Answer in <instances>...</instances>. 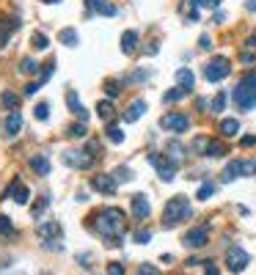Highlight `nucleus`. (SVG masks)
Returning a JSON list of instances; mask_svg holds the SVG:
<instances>
[{
    "label": "nucleus",
    "instance_id": "a211bd4d",
    "mask_svg": "<svg viewBox=\"0 0 256 275\" xmlns=\"http://www.w3.org/2000/svg\"><path fill=\"white\" fill-rule=\"evenodd\" d=\"M240 61L242 64H253L256 61V33H251V36L245 39V47H242V52H240Z\"/></svg>",
    "mask_w": 256,
    "mask_h": 275
},
{
    "label": "nucleus",
    "instance_id": "6e6552de",
    "mask_svg": "<svg viewBox=\"0 0 256 275\" xmlns=\"http://www.w3.org/2000/svg\"><path fill=\"white\" fill-rule=\"evenodd\" d=\"M91 187L97 193H102V196H116L119 182L113 179V173H94V176H91Z\"/></svg>",
    "mask_w": 256,
    "mask_h": 275
},
{
    "label": "nucleus",
    "instance_id": "9b49d317",
    "mask_svg": "<svg viewBox=\"0 0 256 275\" xmlns=\"http://www.w3.org/2000/svg\"><path fill=\"white\" fill-rule=\"evenodd\" d=\"M207 242H210V229H207V226H196V229H190L185 234L187 248H204Z\"/></svg>",
    "mask_w": 256,
    "mask_h": 275
},
{
    "label": "nucleus",
    "instance_id": "f3484780",
    "mask_svg": "<svg viewBox=\"0 0 256 275\" xmlns=\"http://www.w3.org/2000/svg\"><path fill=\"white\" fill-rule=\"evenodd\" d=\"M138 47V30H124L121 33V52L124 55H132Z\"/></svg>",
    "mask_w": 256,
    "mask_h": 275
},
{
    "label": "nucleus",
    "instance_id": "052dcab7",
    "mask_svg": "<svg viewBox=\"0 0 256 275\" xmlns=\"http://www.w3.org/2000/svg\"><path fill=\"white\" fill-rule=\"evenodd\" d=\"M207 105H210L207 99H196V107H198V110H207Z\"/></svg>",
    "mask_w": 256,
    "mask_h": 275
},
{
    "label": "nucleus",
    "instance_id": "864d4df0",
    "mask_svg": "<svg viewBox=\"0 0 256 275\" xmlns=\"http://www.w3.org/2000/svg\"><path fill=\"white\" fill-rule=\"evenodd\" d=\"M157 50H160V44H157V42H152V44H146V50H144V52H146V55H154Z\"/></svg>",
    "mask_w": 256,
    "mask_h": 275
},
{
    "label": "nucleus",
    "instance_id": "393cba45",
    "mask_svg": "<svg viewBox=\"0 0 256 275\" xmlns=\"http://www.w3.org/2000/svg\"><path fill=\"white\" fill-rule=\"evenodd\" d=\"M105 135H107V140H110V143H116V146L124 143V132H121L116 124H107V127H105Z\"/></svg>",
    "mask_w": 256,
    "mask_h": 275
},
{
    "label": "nucleus",
    "instance_id": "c03bdc74",
    "mask_svg": "<svg viewBox=\"0 0 256 275\" xmlns=\"http://www.w3.org/2000/svg\"><path fill=\"white\" fill-rule=\"evenodd\" d=\"M135 275H160V270L154 264H140L138 270H135Z\"/></svg>",
    "mask_w": 256,
    "mask_h": 275
},
{
    "label": "nucleus",
    "instance_id": "58836bf2",
    "mask_svg": "<svg viewBox=\"0 0 256 275\" xmlns=\"http://www.w3.org/2000/svg\"><path fill=\"white\" fill-rule=\"evenodd\" d=\"M47 204H50V198H47V193H44V196H39V201H36V204H33V209H31V212H33V218H39V215L44 212V206H47Z\"/></svg>",
    "mask_w": 256,
    "mask_h": 275
},
{
    "label": "nucleus",
    "instance_id": "2eb2a0df",
    "mask_svg": "<svg viewBox=\"0 0 256 275\" xmlns=\"http://www.w3.org/2000/svg\"><path fill=\"white\" fill-rule=\"evenodd\" d=\"M36 234L44 239H61L64 237V231H61V226L55 223V220H47V223H39L36 226Z\"/></svg>",
    "mask_w": 256,
    "mask_h": 275
},
{
    "label": "nucleus",
    "instance_id": "5701e85b",
    "mask_svg": "<svg viewBox=\"0 0 256 275\" xmlns=\"http://www.w3.org/2000/svg\"><path fill=\"white\" fill-rule=\"evenodd\" d=\"M193 80H196V77H193V72H190V69H179V72H177V83H179V88H185L187 94L193 91Z\"/></svg>",
    "mask_w": 256,
    "mask_h": 275
},
{
    "label": "nucleus",
    "instance_id": "f03ea898",
    "mask_svg": "<svg viewBox=\"0 0 256 275\" xmlns=\"http://www.w3.org/2000/svg\"><path fill=\"white\" fill-rule=\"evenodd\" d=\"M190 215H193L190 212V201H187L185 196H174L165 204V209H163V226H165V229H171V226H177V223H182V220H187Z\"/></svg>",
    "mask_w": 256,
    "mask_h": 275
},
{
    "label": "nucleus",
    "instance_id": "8fccbe9b",
    "mask_svg": "<svg viewBox=\"0 0 256 275\" xmlns=\"http://www.w3.org/2000/svg\"><path fill=\"white\" fill-rule=\"evenodd\" d=\"M196 3H198V9H218L220 0H196Z\"/></svg>",
    "mask_w": 256,
    "mask_h": 275
},
{
    "label": "nucleus",
    "instance_id": "09e8293b",
    "mask_svg": "<svg viewBox=\"0 0 256 275\" xmlns=\"http://www.w3.org/2000/svg\"><path fill=\"white\" fill-rule=\"evenodd\" d=\"M39 88H42V83H39V80H33V83L25 85V97H33V94H36Z\"/></svg>",
    "mask_w": 256,
    "mask_h": 275
},
{
    "label": "nucleus",
    "instance_id": "680f3d73",
    "mask_svg": "<svg viewBox=\"0 0 256 275\" xmlns=\"http://www.w3.org/2000/svg\"><path fill=\"white\" fill-rule=\"evenodd\" d=\"M44 3H61V0H44Z\"/></svg>",
    "mask_w": 256,
    "mask_h": 275
},
{
    "label": "nucleus",
    "instance_id": "20e7f679",
    "mask_svg": "<svg viewBox=\"0 0 256 275\" xmlns=\"http://www.w3.org/2000/svg\"><path fill=\"white\" fill-rule=\"evenodd\" d=\"M229 72H232V64H229V58L218 55L212 58V61L204 64V80L207 83H220L223 77H229Z\"/></svg>",
    "mask_w": 256,
    "mask_h": 275
},
{
    "label": "nucleus",
    "instance_id": "423d86ee",
    "mask_svg": "<svg viewBox=\"0 0 256 275\" xmlns=\"http://www.w3.org/2000/svg\"><path fill=\"white\" fill-rule=\"evenodd\" d=\"M248 261H251V256H248V251H242L240 245H232L226 251V267H229V272H242L248 267Z\"/></svg>",
    "mask_w": 256,
    "mask_h": 275
},
{
    "label": "nucleus",
    "instance_id": "13d9d810",
    "mask_svg": "<svg viewBox=\"0 0 256 275\" xmlns=\"http://www.w3.org/2000/svg\"><path fill=\"white\" fill-rule=\"evenodd\" d=\"M245 9L251 11V14H256V0H245Z\"/></svg>",
    "mask_w": 256,
    "mask_h": 275
},
{
    "label": "nucleus",
    "instance_id": "f704fd0d",
    "mask_svg": "<svg viewBox=\"0 0 256 275\" xmlns=\"http://www.w3.org/2000/svg\"><path fill=\"white\" fill-rule=\"evenodd\" d=\"M31 44H33V50H47V44H50V42H47V36L42 30H36V33H33V39H31Z\"/></svg>",
    "mask_w": 256,
    "mask_h": 275
},
{
    "label": "nucleus",
    "instance_id": "c756f323",
    "mask_svg": "<svg viewBox=\"0 0 256 275\" xmlns=\"http://www.w3.org/2000/svg\"><path fill=\"white\" fill-rule=\"evenodd\" d=\"M19 69H22L25 75H33V72H42V66H39L36 58H22V61H19Z\"/></svg>",
    "mask_w": 256,
    "mask_h": 275
},
{
    "label": "nucleus",
    "instance_id": "39448f33",
    "mask_svg": "<svg viewBox=\"0 0 256 275\" xmlns=\"http://www.w3.org/2000/svg\"><path fill=\"white\" fill-rule=\"evenodd\" d=\"M149 163L154 165V171H157V176L163 179V182H174V176H177V165L171 163V160L165 157V154H149Z\"/></svg>",
    "mask_w": 256,
    "mask_h": 275
},
{
    "label": "nucleus",
    "instance_id": "4468645a",
    "mask_svg": "<svg viewBox=\"0 0 256 275\" xmlns=\"http://www.w3.org/2000/svg\"><path fill=\"white\" fill-rule=\"evenodd\" d=\"M86 9L91 11V14H102V17H116L119 9L113 3H107V0H86Z\"/></svg>",
    "mask_w": 256,
    "mask_h": 275
},
{
    "label": "nucleus",
    "instance_id": "ddd939ff",
    "mask_svg": "<svg viewBox=\"0 0 256 275\" xmlns=\"http://www.w3.org/2000/svg\"><path fill=\"white\" fill-rule=\"evenodd\" d=\"M66 105H69V110L75 113V116H77L83 124L89 121V110L83 107V102H80V97H77V91H75V88H69V91H66Z\"/></svg>",
    "mask_w": 256,
    "mask_h": 275
},
{
    "label": "nucleus",
    "instance_id": "7c9ffc66",
    "mask_svg": "<svg viewBox=\"0 0 256 275\" xmlns=\"http://www.w3.org/2000/svg\"><path fill=\"white\" fill-rule=\"evenodd\" d=\"M229 149L223 143H220V140H210V146H207V157H223Z\"/></svg>",
    "mask_w": 256,
    "mask_h": 275
},
{
    "label": "nucleus",
    "instance_id": "79ce46f5",
    "mask_svg": "<svg viewBox=\"0 0 256 275\" xmlns=\"http://www.w3.org/2000/svg\"><path fill=\"white\" fill-rule=\"evenodd\" d=\"M69 135H72V138H86V124H83V121L72 124V127H69Z\"/></svg>",
    "mask_w": 256,
    "mask_h": 275
},
{
    "label": "nucleus",
    "instance_id": "0eeeda50",
    "mask_svg": "<svg viewBox=\"0 0 256 275\" xmlns=\"http://www.w3.org/2000/svg\"><path fill=\"white\" fill-rule=\"evenodd\" d=\"M187 127H190V118L185 113H165L160 118V130H165V132H185Z\"/></svg>",
    "mask_w": 256,
    "mask_h": 275
},
{
    "label": "nucleus",
    "instance_id": "1a4fd4ad",
    "mask_svg": "<svg viewBox=\"0 0 256 275\" xmlns=\"http://www.w3.org/2000/svg\"><path fill=\"white\" fill-rule=\"evenodd\" d=\"M64 163L66 165H72V168H91L94 165V157L89 151H83V149H69V151H64Z\"/></svg>",
    "mask_w": 256,
    "mask_h": 275
},
{
    "label": "nucleus",
    "instance_id": "a878e982",
    "mask_svg": "<svg viewBox=\"0 0 256 275\" xmlns=\"http://www.w3.org/2000/svg\"><path fill=\"white\" fill-rule=\"evenodd\" d=\"M58 39H61L66 47H77V30H75V28H64V30L58 33Z\"/></svg>",
    "mask_w": 256,
    "mask_h": 275
},
{
    "label": "nucleus",
    "instance_id": "3c124183",
    "mask_svg": "<svg viewBox=\"0 0 256 275\" xmlns=\"http://www.w3.org/2000/svg\"><path fill=\"white\" fill-rule=\"evenodd\" d=\"M198 50H212V39L207 36V33H204V36L198 39Z\"/></svg>",
    "mask_w": 256,
    "mask_h": 275
},
{
    "label": "nucleus",
    "instance_id": "5fc2aeb1",
    "mask_svg": "<svg viewBox=\"0 0 256 275\" xmlns=\"http://www.w3.org/2000/svg\"><path fill=\"white\" fill-rule=\"evenodd\" d=\"M204 275H218V267H215L212 261H207V267H204Z\"/></svg>",
    "mask_w": 256,
    "mask_h": 275
},
{
    "label": "nucleus",
    "instance_id": "a18cd8bd",
    "mask_svg": "<svg viewBox=\"0 0 256 275\" xmlns=\"http://www.w3.org/2000/svg\"><path fill=\"white\" fill-rule=\"evenodd\" d=\"M152 72H146V69H140V72H132L130 75V83H144V80H149Z\"/></svg>",
    "mask_w": 256,
    "mask_h": 275
},
{
    "label": "nucleus",
    "instance_id": "f8f14e48",
    "mask_svg": "<svg viewBox=\"0 0 256 275\" xmlns=\"http://www.w3.org/2000/svg\"><path fill=\"white\" fill-rule=\"evenodd\" d=\"M152 215V206H149V198L144 193H135L132 196V218L135 220H146Z\"/></svg>",
    "mask_w": 256,
    "mask_h": 275
},
{
    "label": "nucleus",
    "instance_id": "4c0bfd02",
    "mask_svg": "<svg viewBox=\"0 0 256 275\" xmlns=\"http://www.w3.org/2000/svg\"><path fill=\"white\" fill-rule=\"evenodd\" d=\"M105 94H107V97H119V94H121V83H119V80H107V83H105Z\"/></svg>",
    "mask_w": 256,
    "mask_h": 275
},
{
    "label": "nucleus",
    "instance_id": "9d476101",
    "mask_svg": "<svg viewBox=\"0 0 256 275\" xmlns=\"http://www.w3.org/2000/svg\"><path fill=\"white\" fill-rule=\"evenodd\" d=\"M0 198H14L19 206H25V204H28V198H31V190L19 182V179H11V185L3 190V196H0Z\"/></svg>",
    "mask_w": 256,
    "mask_h": 275
},
{
    "label": "nucleus",
    "instance_id": "473e14b6",
    "mask_svg": "<svg viewBox=\"0 0 256 275\" xmlns=\"http://www.w3.org/2000/svg\"><path fill=\"white\" fill-rule=\"evenodd\" d=\"M97 113H99V118H105V121H107V118L113 116V102H110V99H102V102L97 105Z\"/></svg>",
    "mask_w": 256,
    "mask_h": 275
},
{
    "label": "nucleus",
    "instance_id": "6e6d98bb",
    "mask_svg": "<svg viewBox=\"0 0 256 275\" xmlns=\"http://www.w3.org/2000/svg\"><path fill=\"white\" fill-rule=\"evenodd\" d=\"M77 261H80L83 267H89V264H91V256H89V253H80V256H77Z\"/></svg>",
    "mask_w": 256,
    "mask_h": 275
},
{
    "label": "nucleus",
    "instance_id": "72a5a7b5",
    "mask_svg": "<svg viewBox=\"0 0 256 275\" xmlns=\"http://www.w3.org/2000/svg\"><path fill=\"white\" fill-rule=\"evenodd\" d=\"M110 173H113V179H116V182H130V179H132V171L127 168V165H119V168L110 171Z\"/></svg>",
    "mask_w": 256,
    "mask_h": 275
},
{
    "label": "nucleus",
    "instance_id": "bf43d9fd",
    "mask_svg": "<svg viewBox=\"0 0 256 275\" xmlns=\"http://www.w3.org/2000/svg\"><path fill=\"white\" fill-rule=\"evenodd\" d=\"M223 19H226V14H220V11H215V17H212V22H218V25H220V22H223Z\"/></svg>",
    "mask_w": 256,
    "mask_h": 275
},
{
    "label": "nucleus",
    "instance_id": "dca6fc26",
    "mask_svg": "<svg viewBox=\"0 0 256 275\" xmlns=\"http://www.w3.org/2000/svg\"><path fill=\"white\" fill-rule=\"evenodd\" d=\"M144 113H146V102H144V99H135V102H130V107L124 110V121L132 124V121H138Z\"/></svg>",
    "mask_w": 256,
    "mask_h": 275
},
{
    "label": "nucleus",
    "instance_id": "a19ab883",
    "mask_svg": "<svg viewBox=\"0 0 256 275\" xmlns=\"http://www.w3.org/2000/svg\"><path fill=\"white\" fill-rule=\"evenodd\" d=\"M207 146H210V138H196L193 140V149H196V154H207Z\"/></svg>",
    "mask_w": 256,
    "mask_h": 275
},
{
    "label": "nucleus",
    "instance_id": "49530a36",
    "mask_svg": "<svg viewBox=\"0 0 256 275\" xmlns=\"http://www.w3.org/2000/svg\"><path fill=\"white\" fill-rule=\"evenodd\" d=\"M86 151H89L91 157H99V154H102V146H99V140H89V146H86Z\"/></svg>",
    "mask_w": 256,
    "mask_h": 275
},
{
    "label": "nucleus",
    "instance_id": "de8ad7c7",
    "mask_svg": "<svg viewBox=\"0 0 256 275\" xmlns=\"http://www.w3.org/2000/svg\"><path fill=\"white\" fill-rule=\"evenodd\" d=\"M107 275H124V267H121V261H110V264H107Z\"/></svg>",
    "mask_w": 256,
    "mask_h": 275
},
{
    "label": "nucleus",
    "instance_id": "ea45409f",
    "mask_svg": "<svg viewBox=\"0 0 256 275\" xmlns=\"http://www.w3.org/2000/svg\"><path fill=\"white\" fill-rule=\"evenodd\" d=\"M242 176H256V160H242Z\"/></svg>",
    "mask_w": 256,
    "mask_h": 275
},
{
    "label": "nucleus",
    "instance_id": "b1692460",
    "mask_svg": "<svg viewBox=\"0 0 256 275\" xmlns=\"http://www.w3.org/2000/svg\"><path fill=\"white\" fill-rule=\"evenodd\" d=\"M237 130H240L237 118H223V121H220V135H223V138H234V135H237Z\"/></svg>",
    "mask_w": 256,
    "mask_h": 275
},
{
    "label": "nucleus",
    "instance_id": "603ef678",
    "mask_svg": "<svg viewBox=\"0 0 256 275\" xmlns=\"http://www.w3.org/2000/svg\"><path fill=\"white\" fill-rule=\"evenodd\" d=\"M253 143H256V138H253V135H245V138L240 140V146H242V149H248V146H253Z\"/></svg>",
    "mask_w": 256,
    "mask_h": 275
},
{
    "label": "nucleus",
    "instance_id": "aec40b11",
    "mask_svg": "<svg viewBox=\"0 0 256 275\" xmlns=\"http://www.w3.org/2000/svg\"><path fill=\"white\" fill-rule=\"evenodd\" d=\"M31 168L36 171V176H47V173H50V160H47L44 154H33V157H31Z\"/></svg>",
    "mask_w": 256,
    "mask_h": 275
},
{
    "label": "nucleus",
    "instance_id": "f257e3e1",
    "mask_svg": "<svg viewBox=\"0 0 256 275\" xmlns=\"http://www.w3.org/2000/svg\"><path fill=\"white\" fill-rule=\"evenodd\" d=\"M91 226L102 234L107 245H121V234L127 231V218L121 209H99L94 215Z\"/></svg>",
    "mask_w": 256,
    "mask_h": 275
},
{
    "label": "nucleus",
    "instance_id": "7ed1b4c3",
    "mask_svg": "<svg viewBox=\"0 0 256 275\" xmlns=\"http://www.w3.org/2000/svg\"><path fill=\"white\" fill-rule=\"evenodd\" d=\"M232 99H234V105H237L240 110H253L256 107V85L240 80V83L234 85V91H232Z\"/></svg>",
    "mask_w": 256,
    "mask_h": 275
},
{
    "label": "nucleus",
    "instance_id": "2f4dec72",
    "mask_svg": "<svg viewBox=\"0 0 256 275\" xmlns=\"http://www.w3.org/2000/svg\"><path fill=\"white\" fill-rule=\"evenodd\" d=\"M0 234H3V237H14V226H11V218L9 215H0Z\"/></svg>",
    "mask_w": 256,
    "mask_h": 275
},
{
    "label": "nucleus",
    "instance_id": "4be33fe9",
    "mask_svg": "<svg viewBox=\"0 0 256 275\" xmlns=\"http://www.w3.org/2000/svg\"><path fill=\"white\" fill-rule=\"evenodd\" d=\"M0 105L9 107L11 113H17V107H19V94H14V91H3V94H0Z\"/></svg>",
    "mask_w": 256,
    "mask_h": 275
},
{
    "label": "nucleus",
    "instance_id": "412c9836",
    "mask_svg": "<svg viewBox=\"0 0 256 275\" xmlns=\"http://www.w3.org/2000/svg\"><path fill=\"white\" fill-rule=\"evenodd\" d=\"M242 160H232V163H229L226 165V171H223V176H220V179H223V185H229V182H234V179H237V176H242Z\"/></svg>",
    "mask_w": 256,
    "mask_h": 275
},
{
    "label": "nucleus",
    "instance_id": "c9c22d12",
    "mask_svg": "<svg viewBox=\"0 0 256 275\" xmlns=\"http://www.w3.org/2000/svg\"><path fill=\"white\" fill-rule=\"evenodd\" d=\"M212 193H215V185H212V182H204V185L198 187L196 198H198V201H207V198H212Z\"/></svg>",
    "mask_w": 256,
    "mask_h": 275
},
{
    "label": "nucleus",
    "instance_id": "c85d7f7f",
    "mask_svg": "<svg viewBox=\"0 0 256 275\" xmlns=\"http://www.w3.org/2000/svg\"><path fill=\"white\" fill-rule=\"evenodd\" d=\"M182 97H187V91L177 85V88H171V91H165V94H163V102H165V105H171V102H179Z\"/></svg>",
    "mask_w": 256,
    "mask_h": 275
},
{
    "label": "nucleus",
    "instance_id": "bb28decb",
    "mask_svg": "<svg viewBox=\"0 0 256 275\" xmlns=\"http://www.w3.org/2000/svg\"><path fill=\"white\" fill-rule=\"evenodd\" d=\"M226 102H229L226 91L215 94V97H212V102H210V110H212V113H223V107H226Z\"/></svg>",
    "mask_w": 256,
    "mask_h": 275
},
{
    "label": "nucleus",
    "instance_id": "6ab92c4d",
    "mask_svg": "<svg viewBox=\"0 0 256 275\" xmlns=\"http://www.w3.org/2000/svg\"><path fill=\"white\" fill-rule=\"evenodd\" d=\"M3 130H6V135H11V138L22 130V116H19V110L17 113H9V118L3 121Z\"/></svg>",
    "mask_w": 256,
    "mask_h": 275
},
{
    "label": "nucleus",
    "instance_id": "37998d69",
    "mask_svg": "<svg viewBox=\"0 0 256 275\" xmlns=\"http://www.w3.org/2000/svg\"><path fill=\"white\" fill-rule=\"evenodd\" d=\"M149 239H152V231H149V229H138V231H135V242H138V245H146Z\"/></svg>",
    "mask_w": 256,
    "mask_h": 275
},
{
    "label": "nucleus",
    "instance_id": "e433bc0d",
    "mask_svg": "<svg viewBox=\"0 0 256 275\" xmlns=\"http://www.w3.org/2000/svg\"><path fill=\"white\" fill-rule=\"evenodd\" d=\"M33 116H36L39 121L50 118V105H47V102H39V105H36V110H33Z\"/></svg>",
    "mask_w": 256,
    "mask_h": 275
},
{
    "label": "nucleus",
    "instance_id": "cd10ccee",
    "mask_svg": "<svg viewBox=\"0 0 256 275\" xmlns=\"http://www.w3.org/2000/svg\"><path fill=\"white\" fill-rule=\"evenodd\" d=\"M182 151H185V149H182V146L177 143V140H174V143H168V154H165V157L171 160L174 165H177V163H182V157H185Z\"/></svg>",
    "mask_w": 256,
    "mask_h": 275
},
{
    "label": "nucleus",
    "instance_id": "4d7b16f0",
    "mask_svg": "<svg viewBox=\"0 0 256 275\" xmlns=\"http://www.w3.org/2000/svg\"><path fill=\"white\" fill-rule=\"evenodd\" d=\"M242 80H245V83H251V85H256V69H253V72H248V75L242 77Z\"/></svg>",
    "mask_w": 256,
    "mask_h": 275
}]
</instances>
